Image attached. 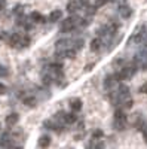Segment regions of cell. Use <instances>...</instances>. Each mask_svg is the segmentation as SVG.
I'll list each match as a JSON object with an SVG mask.
<instances>
[{
	"mask_svg": "<svg viewBox=\"0 0 147 149\" xmlns=\"http://www.w3.org/2000/svg\"><path fill=\"white\" fill-rule=\"evenodd\" d=\"M79 3H80V5H86L88 0H79Z\"/></svg>",
	"mask_w": 147,
	"mask_h": 149,
	"instance_id": "cell-31",
	"label": "cell"
},
{
	"mask_svg": "<svg viewBox=\"0 0 147 149\" xmlns=\"http://www.w3.org/2000/svg\"><path fill=\"white\" fill-rule=\"evenodd\" d=\"M18 119H19V115H18V113H9V115L6 116V119H5V121H6L8 125H10V127H12V125H15V124L18 122Z\"/></svg>",
	"mask_w": 147,
	"mask_h": 149,
	"instance_id": "cell-3",
	"label": "cell"
},
{
	"mask_svg": "<svg viewBox=\"0 0 147 149\" xmlns=\"http://www.w3.org/2000/svg\"><path fill=\"white\" fill-rule=\"evenodd\" d=\"M43 84H45V85H51V76H49V74L43 76Z\"/></svg>",
	"mask_w": 147,
	"mask_h": 149,
	"instance_id": "cell-26",
	"label": "cell"
},
{
	"mask_svg": "<svg viewBox=\"0 0 147 149\" xmlns=\"http://www.w3.org/2000/svg\"><path fill=\"white\" fill-rule=\"evenodd\" d=\"M80 6V3H79V0H77V2H75V0H71V2L67 5V9H68V12H71V14H73V12H76L77 10V8Z\"/></svg>",
	"mask_w": 147,
	"mask_h": 149,
	"instance_id": "cell-10",
	"label": "cell"
},
{
	"mask_svg": "<svg viewBox=\"0 0 147 149\" xmlns=\"http://www.w3.org/2000/svg\"><path fill=\"white\" fill-rule=\"evenodd\" d=\"M61 17H63V12H61L59 9H55V10H52V12H51V15H49V21L55 22V21L61 19Z\"/></svg>",
	"mask_w": 147,
	"mask_h": 149,
	"instance_id": "cell-6",
	"label": "cell"
},
{
	"mask_svg": "<svg viewBox=\"0 0 147 149\" xmlns=\"http://www.w3.org/2000/svg\"><path fill=\"white\" fill-rule=\"evenodd\" d=\"M24 104L28 106V107H34V106H36V98H34V97H27V98H24Z\"/></svg>",
	"mask_w": 147,
	"mask_h": 149,
	"instance_id": "cell-14",
	"label": "cell"
},
{
	"mask_svg": "<svg viewBox=\"0 0 147 149\" xmlns=\"http://www.w3.org/2000/svg\"><path fill=\"white\" fill-rule=\"evenodd\" d=\"M113 85H115V78L113 76H107L106 81H104V86L106 88H112Z\"/></svg>",
	"mask_w": 147,
	"mask_h": 149,
	"instance_id": "cell-15",
	"label": "cell"
},
{
	"mask_svg": "<svg viewBox=\"0 0 147 149\" xmlns=\"http://www.w3.org/2000/svg\"><path fill=\"white\" fill-rule=\"evenodd\" d=\"M108 0H95V8H103Z\"/></svg>",
	"mask_w": 147,
	"mask_h": 149,
	"instance_id": "cell-23",
	"label": "cell"
},
{
	"mask_svg": "<svg viewBox=\"0 0 147 149\" xmlns=\"http://www.w3.org/2000/svg\"><path fill=\"white\" fill-rule=\"evenodd\" d=\"M37 145H39V148H48L51 145V137H49V136H40Z\"/></svg>",
	"mask_w": 147,
	"mask_h": 149,
	"instance_id": "cell-4",
	"label": "cell"
},
{
	"mask_svg": "<svg viewBox=\"0 0 147 149\" xmlns=\"http://www.w3.org/2000/svg\"><path fill=\"white\" fill-rule=\"evenodd\" d=\"M5 39H8V33L3 31V30H0V40H5Z\"/></svg>",
	"mask_w": 147,
	"mask_h": 149,
	"instance_id": "cell-28",
	"label": "cell"
},
{
	"mask_svg": "<svg viewBox=\"0 0 147 149\" xmlns=\"http://www.w3.org/2000/svg\"><path fill=\"white\" fill-rule=\"evenodd\" d=\"M140 130H141V133L144 136V139L147 140V122H143V125L140 127Z\"/></svg>",
	"mask_w": 147,
	"mask_h": 149,
	"instance_id": "cell-21",
	"label": "cell"
},
{
	"mask_svg": "<svg viewBox=\"0 0 147 149\" xmlns=\"http://www.w3.org/2000/svg\"><path fill=\"white\" fill-rule=\"evenodd\" d=\"M77 22H80V18H67V19H64V22L61 24V31L63 33L71 31L73 29L76 27Z\"/></svg>",
	"mask_w": 147,
	"mask_h": 149,
	"instance_id": "cell-1",
	"label": "cell"
},
{
	"mask_svg": "<svg viewBox=\"0 0 147 149\" xmlns=\"http://www.w3.org/2000/svg\"><path fill=\"white\" fill-rule=\"evenodd\" d=\"M43 125H45V128H54V124H52L51 121H45Z\"/></svg>",
	"mask_w": 147,
	"mask_h": 149,
	"instance_id": "cell-27",
	"label": "cell"
},
{
	"mask_svg": "<svg viewBox=\"0 0 147 149\" xmlns=\"http://www.w3.org/2000/svg\"><path fill=\"white\" fill-rule=\"evenodd\" d=\"M68 42L67 40H63V39H61V40H58L57 42V51H66V49H67V45Z\"/></svg>",
	"mask_w": 147,
	"mask_h": 149,
	"instance_id": "cell-13",
	"label": "cell"
},
{
	"mask_svg": "<svg viewBox=\"0 0 147 149\" xmlns=\"http://www.w3.org/2000/svg\"><path fill=\"white\" fill-rule=\"evenodd\" d=\"M76 121H77V115L75 113V110H73V113H66V118H64L66 124H73Z\"/></svg>",
	"mask_w": 147,
	"mask_h": 149,
	"instance_id": "cell-8",
	"label": "cell"
},
{
	"mask_svg": "<svg viewBox=\"0 0 147 149\" xmlns=\"http://www.w3.org/2000/svg\"><path fill=\"white\" fill-rule=\"evenodd\" d=\"M92 67H94V64H89V66H86V70H91Z\"/></svg>",
	"mask_w": 147,
	"mask_h": 149,
	"instance_id": "cell-32",
	"label": "cell"
},
{
	"mask_svg": "<svg viewBox=\"0 0 147 149\" xmlns=\"http://www.w3.org/2000/svg\"><path fill=\"white\" fill-rule=\"evenodd\" d=\"M66 57L67 58H75L76 57V49H66Z\"/></svg>",
	"mask_w": 147,
	"mask_h": 149,
	"instance_id": "cell-17",
	"label": "cell"
},
{
	"mask_svg": "<svg viewBox=\"0 0 147 149\" xmlns=\"http://www.w3.org/2000/svg\"><path fill=\"white\" fill-rule=\"evenodd\" d=\"M30 18H31V21H34V22H43V21H45V17H42L39 12H31Z\"/></svg>",
	"mask_w": 147,
	"mask_h": 149,
	"instance_id": "cell-11",
	"label": "cell"
},
{
	"mask_svg": "<svg viewBox=\"0 0 147 149\" xmlns=\"http://www.w3.org/2000/svg\"><path fill=\"white\" fill-rule=\"evenodd\" d=\"M9 74H10L9 69H8L6 66H3V64H0V76H3V78H8Z\"/></svg>",
	"mask_w": 147,
	"mask_h": 149,
	"instance_id": "cell-16",
	"label": "cell"
},
{
	"mask_svg": "<svg viewBox=\"0 0 147 149\" xmlns=\"http://www.w3.org/2000/svg\"><path fill=\"white\" fill-rule=\"evenodd\" d=\"M132 100H131V98H128V100L126 102H124V107H126V109H129V107H132Z\"/></svg>",
	"mask_w": 147,
	"mask_h": 149,
	"instance_id": "cell-25",
	"label": "cell"
},
{
	"mask_svg": "<svg viewBox=\"0 0 147 149\" xmlns=\"http://www.w3.org/2000/svg\"><path fill=\"white\" fill-rule=\"evenodd\" d=\"M6 8V0H0V10H3Z\"/></svg>",
	"mask_w": 147,
	"mask_h": 149,
	"instance_id": "cell-29",
	"label": "cell"
},
{
	"mask_svg": "<svg viewBox=\"0 0 147 149\" xmlns=\"http://www.w3.org/2000/svg\"><path fill=\"white\" fill-rule=\"evenodd\" d=\"M141 94H147V82L146 84H143L141 86H140V90H138Z\"/></svg>",
	"mask_w": 147,
	"mask_h": 149,
	"instance_id": "cell-24",
	"label": "cell"
},
{
	"mask_svg": "<svg viewBox=\"0 0 147 149\" xmlns=\"http://www.w3.org/2000/svg\"><path fill=\"white\" fill-rule=\"evenodd\" d=\"M103 136H104L103 130H94V133H92V137L94 139H101Z\"/></svg>",
	"mask_w": 147,
	"mask_h": 149,
	"instance_id": "cell-18",
	"label": "cell"
},
{
	"mask_svg": "<svg viewBox=\"0 0 147 149\" xmlns=\"http://www.w3.org/2000/svg\"><path fill=\"white\" fill-rule=\"evenodd\" d=\"M119 14L122 18H129L132 15V9L128 6V5H124V6H120L119 8Z\"/></svg>",
	"mask_w": 147,
	"mask_h": 149,
	"instance_id": "cell-2",
	"label": "cell"
},
{
	"mask_svg": "<svg viewBox=\"0 0 147 149\" xmlns=\"http://www.w3.org/2000/svg\"><path fill=\"white\" fill-rule=\"evenodd\" d=\"M115 118H117V119H125L126 116H125V113H124L120 109H117V110L115 112Z\"/></svg>",
	"mask_w": 147,
	"mask_h": 149,
	"instance_id": "cell-19",
	"label": "cell"
},
{
	"mask_svg": "<svg viewBox=\"0 0 147 149\" xmlns=\"http://www.w3.org/2000/svg\"><path fill=\"white\" fill-rule=\"evenodd\" d=\"M70 107L75 110V112H79V110L82 109V100H80V98H71Z\"/></svg>",
	"mask_w": 147,
	"mask_h": 149,
	"instance_id": "cell-5",
	"label": "cell"
},
{
	"mask_svg": "<svg viewBox=\"0 0 147 149\" xmlns=\"http://www.w3.org/2000/svg\"><path fill=\"white\" fill-rule=\"evenodd\" d=\"M24 12V6L22 5H17L15 8H14V14H17V15H21Z\"/></svg>",
	"mask_w": 147,
	"mask_h": 149,
	"instance_id": "cell-20",
	"label": "cell"
},
{
	"mask_svg": "<svg viewBox=\"0 0 147 149\" xmlns=\"http://www.w3.org/2000/svg\"><path fill=\"white\" fill-rule=\"evenodd\" d=\"M19 46H28V43H30V39H28V37H21V40H19ZM18 46V48H19Z\"/></svg>",
	"mask_w": 147,
	"mask_h": 149,
	"instance_id": "cell-22",
	"label": "cell"
},
{
	"mask_svg": "<svg viewBox=\"0 0 147 149\" xmlns=\"http://www.w3.org/2000/svg\"><path fill=\"white\" fill-rule=\"evenodd\" d=\"M101 48V39H94V40H91V51H98V49Z\"/></svg>",
	"mask_w": 147,
	"mask_h": 149,
	"instance_id": "cell-12",
	"label": "cell"
},
{
	"mask_svg": "<svg viewBox=\"0 0 147 149\" xmlns=\"http://www.w3.org/2000/svg\"><path fill=\"white\" fill-rule=\"evenodd\" d=\"M124 127H125V119H117V118H115V121H113V128H116V130H124Z\"/></svg>",
	"mask_w": 147,
	"mask_h": 149,
	"instance_id": "cell-9",
	"label": "cell"
},
{
	"mask_svg": "<svg viewBox=\"0 0 147 149\" xmlns=\"http://www.w3.org/2000/svg\"><path fill=\"white\" fill-rule=\"evenodd\" d=\"M6 93V86L3 84H0V94H5Z\"/></svg>",
	"mask_w": 147,
	"mask_h": 149,
	"instance_id": "cell-30",
	"label": "cell"
},
{
	"mask_svg": "<svg viewBox=\"0 0 147 149\" xmlns=\"http://www.w3.org/2000/svg\"><path fill=\"white\" fill-rule=\"evenodd\" d=\"M19 40H21V36H19L18 33H14V34L9 37V45H10V46H18Z\"/></svg>",
	"mask_w": 147,
	"mask_h": 149,
	"instance_id": "cell-7",
	"label": "cell"
}]
</instances>
